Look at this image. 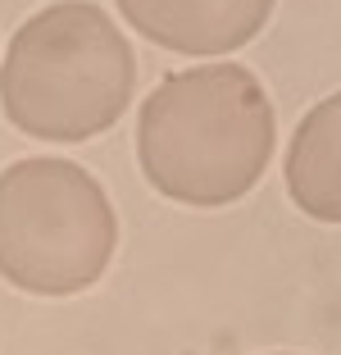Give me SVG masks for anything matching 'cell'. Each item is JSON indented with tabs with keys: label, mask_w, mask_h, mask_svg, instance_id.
Here are the masks:
<instances>
[{
	"label": "cell",
	"mask_w": 341,
	"mask_h": 355,
	"mask_svg": "<svg viewBox=\"0 0 341 355\" xmlns=\"http://www.w3.org/2000/svg\"><path fill=\"white\" fill-rule=\"evenodd\" d=\"M273 105L241 64L168 73L141 101L137 155L159 196L218 209L255 191L273 159Z\"/></svg>",
	"instance_id": "6da1fadb"
},
{
	"label": "cell",
	"mask_w": 341,
	"mask_h": 355,
	"mask_svg": "<svg viewBox=\"0 0 341 355\" xmlns=\"http://www.w3.org/2000/svg\"><path fill=\"white\" fill-rule=\"evenodd\" d=\"M137 55L119 23L91 0H60L32 14L0 60V105L19 132L87 141L123 119Z\"/></svg>",
	"instance_id": "7a4b0ae2"
},
{
	"label": "cell",
	"mask_w": 341,
	"mask_h": 355,
	"mask_svg": "<svg viewBox=\"0 0 341 355\" xmlns=\"http://www.w3.org/2000/svg\"><path fill=\"white\" fill-rule=\"evenodd\" d=\"M119 214L73 159L32 155L0 173V278L32 296H78L114 260Z\"/></svg>",
	"instance_id": "3957f363"
},
{
	"label": "cell",
	"mask_w": 341,
	"mask_h": 355,
	"mask_svg": "<svg viewBox=\"0 0 341 355\" xmlns=\"http://www.w3.org/2000/svg\"><path fill=\"white\" fill-rule=\"evenodd\" d=\"M278 0H119L146 42L177 55H227L255 42Z\"/></svg>",
	"instance_id": "277c9868"
},
{
	"label": "cell",
	"mask_w": 341,
	"mask_h": 355,
	"mask_svg": "<svg viewBox=\"0 0 341 355\" xmlns=\"http://www.w3.org/2000/svg\"><path fill=\"white\" fill-rule=\"evenodd\" d=\"M287 191L319 223H341V92L296 123L287 146Z\"/></svg>",
	"instance_id": "5b68a950"
}]
</instances>
